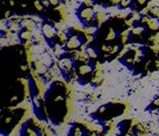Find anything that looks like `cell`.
Wrapping results in <instances>:
<instances>
[{
	"mask_svg": "<svg viewBox=\"0 0 159 136\" xmlns=\"http://www.w3.org/2000/svg\"><path fill=\"white\" fill-rule=\"evenodd\" d=\"M33 5L37 12H43L44 8V4H43V0H34Z\"/></svg>",
	"mask_w": 159,
	"mask_h": 136,
	"instance_id": "16",
	"label": "cell"
},
{
	"mask_svg": "<svg viewBox=\"0 0 159 136\" xmlns=\"http://www.w3.org/2000/svg\"><path fill=\"white\" fill-rule=\"evenodd\" d=\"M35 70L39 74H43V73H46L48 71V65L44 64L43 61H39L35 64Z\"/></svg>",
	"mask_w": 159,
	"mask_h": 136,
	"instance_id": "15",
	"label": "cell"
},
{
	"mask_svg": "<svg viewBox=\"0 0 159 136\" xmlns=\"http://www.w3.org/2000/svg\"><path fill=\"white\" fill-rule=\"evenodd\" d=\"M41 32H43L44 39L49 45L53 46L55 45L56 40H57V29L55 28L53 24L51 23H43V26H41Z\"/></svg>",
	"mask_w": 159,
	"mask_h": 136,
	"instance_id": "4",
	"label": "cell"
},
{
	"mask_svg": "<svg viewBox=\"0 0 159 136\" xmlns=\"http://www.w3.org/2000/svg\"><path fill=\"white\" fill-rule=\"evenodd\" d=\"M95 69V66L93 62H86V64H77L75 67V72L78 73V75L80 76L81 80L87 79L92 73H93Z\"/></svg>",
	"mask_w": 159,
	"mask_h": 136,
	"instance_id": "5",
	"label": "cell"
},
{
	"mask_svg": "<svg viewBox=\"0 0 159 136\" xmlns=\"http://www.w3.org/2000/svg\"><path fill=\"white\" fill-rule=\"evenodd\" d=\"M20 39L22 41H30V40H32L33 39V33H32V31L31 30H27V29H22L20 31Z\"/></svg>",
	"mask_w": 159,
	"mask_h": 136,
	"instance_id": "12",
	"label": "cell"
},
{
	"mask_svg": "<svg viewBox=\"0 0 159 136\" xmlns=\"http://www.w3.org/2000/svg\"><path fill=\"white\" fill-rule=\"evenodd\" d=\"M132 4H133V0H121L120 2V6L123 8H126V7H132Z\"/></svg>",
	"mask_w": 159,
	"mask_h": 136,
	"instance_id": "17",
	"label": "cell"
},
{
	"mask_svg": "<svg viewBox=\"0 0 159 136\" xmlns=\"http://www.w3.org/2000/svg\"><path fill=\"white\" fill-rule=\"evenodd\" d=\"M121 0H110L111 5H120Z\"/></svg>",
	"mask_w": 159,
	"mask_h": 136,
	"instance_id": "19",
	"label": "cell"
},
{
	"mask_svg": "<svg viewBox=\"0 0 159 136\" xmlns=\"http://www.w3.org/2000/svg\"><path fill=\"white\" fill-rule=\"evenodd\" d=\"M21 25H22V27H23L24 29L31 30V31H33V30L36 28L35 22L32 21V20H24V21L21 23Z\"/></svg>",
	"mask_w": 159,
	"mask_h": 136,
	"instance_id": "13",
	"label": "cell"
},
{
	"mask_svg": "<svg viewBox=\"0 0 159 136\" xmlns=\"http://www.w3.org/2000/svg\"><path fill=\"white\" fill-rule=\"evenodd\" d=\"M150 1L151 0H133L132 8L135 9V11H141V9L144 8Z\"/></svg>",
	"mask_w": 159,
	"mask_h": 136,
	"instance_id": "11",
	"label": "cell"
},
{
	"mask_svg": "<svg viewBox=\"0 0 159 136\" xmlns=\"http://www.w3.org/2000/svg\"><path fill=\"white\" fill-rule=\"evenodd\" d=\"M71 135L85 136V135H87V130H86L82 125H75L71 129Z\"/></svg>",
	"mask_w": 159,
	"mask_h": 136,
	"instance_id": "10",
	"label": "cell"
},
{
	"mask_svg": "<svg viewBox=\"0 0 159 136\" xmlns=\"http://www.w3.org/2000/svg\"><path fill=\"white\" fill-rule=\"evenodd\" d=\"M86 53L90 58H97L98 57V50L95 46H88L86 49Z\"/></svg>",
	"mask_w": 159,
	"mask_h": 136,
	"instance_id": "14",
	"label": "cell"
},
{
	"mask_svg": "<svg viewBox=\"0 0 159 136\" xmlns=\"http://www.w3.org/2000/svg\"><path fill=\"white\" fill-rule=\"evenodd\" d=\"M22 134L28 136H39L40 133L37 129L31 124H26L22 129Z\"/></svg>",
	"mask_w": 159,
	"mask_h": 136,
	"instance_id": "8",
	"label": "cell"
},
{
	"mask_svg": "<svg viewBox=\"0 0 159 136\" xmlns=\"http://www.w3.org/2000/svg\"><path fill=\"white\" fill-rule=\"evenodd\" d=\"M58 66L61 72L63 73L65 78H68L69 76L71 75L72 71H75V67H77V64L75 62L74 58L69 57V56H63L59 59L58 61Z\"/></svg>",
	"mask_w": 159,
	"mask_h": 136,
	"instance_id": "2",
	"label": "cell"
},
{
	"mask_svg": "<svg viewBox=\"0 0 159 136\" xmlns=\"http://www.w3.org/2000/svg\"><path fill=\"white\" fill-rule=\"evenodd\" d=\"M50 3H51V5H57L59 3L60 0H49Z\"/></svg>",
	"mask_w": 159,
	"mask_h": 136,
	"instance_id": "20",
	"label": "cell"
},
{
	"mask_svg": "<svg viewBox=\"0 0 159 136\" xmlns=\"http://www.w3.org/2000/svg\"><path fill=\"white\" fill-rule=\"evenodd\" d=\"M151 105H152V107H154V108H159V97L152 102Z\"/></svg>",
	"mask_w": 159,
	"mask_h": 136,
	"instance_id": "18",
	"label": "cell"
},
{
	"mask_svg": "<svg viewBox=\"0 0 159 136\" xmlns=\"http://www.w3.org/2000/svg\"><path fill=\"white\" fill-rule=\"evenodd\" d=\"M119 36V32L116 28H109L107 31V34H104V41L106 42H112L115 41Z\"/></svg>",
	"mask_w": 159,
	"mask_h": 136,
	"instance_id": "9",
	"label": "cell"
},
{
	"mask_svg": "<svg viewBox=\"0 0 159 136\" xmlns=\"http://www.w3.org/2000/svg\"><path fill=\"white\" fill-rule=\"evenodd\" d=\"M77 17L83 25H85L87 27H92L93 26V22L95 21V18H96V14H95L94 9L91 6L83 5L77 12Z\"/></svg>",
	"mask_w": 159,
	"mask_h": 136,
	"instance_id": "1",
	"label": "cell"
},
{
	"mask_svg": "<svg viewBox=\"0 0 159 136\" xmlns=\"http://www.w3.org/2000/svg\"><path fill=\"white\" fill-rule=\"evenodd\" d=\"M86 43V37L85 36H83L82 33H75L71 34L67 37L65 43V49L66 50H77L80 47L83 46Z\"/></svg>",
	"mask_w": 159,
	"mask_h": 136,
	"instance_id": "3",
	"label": "cell"
},
{
	"mask_svg": "<svg viewBox=\"0 0 159 136\" xmlns=\"http://www.w3.org/2000/svg\"><path fill=\"white\" fill-rule=\"evenodd\" d=\"M145 25L147 26L148 30L152 31V32H156V31L159 30V19L156 17L148 19Z\"/></svg>",
	"mask_w": 159,
	"mask_h": 136,
	"instance_id": "7",
	"label": "cell"
},
{
	"mask_svg": "<svg viewBox=\"0 0 159 136\" xmlns=\"http://www.w3.org/2000/svg\"><path fill=\"white\" fill-rule=\"evenodd\" d=\"M147 30L148 28L145 24H135L129 32V41L133 43H139V40L142 39Z\"/></svg>",
	"mask_w": 159,
	"mask_h": 136,
	"instance_id": "6",
	"label": "cell"
}]
</instances>
